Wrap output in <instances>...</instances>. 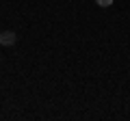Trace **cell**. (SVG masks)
<instances>
[{
    "instance_id": "1",
    "label": "cell",
    "mask_w": 130,
    "mask_h": 121,
    "mask_svg": "<svg viewBox=\"0 0 130 121\" xmlns=\"http://www.w3.org/2000/svg\"><path fill=\"white\" fill-rule=\"evenodd\" d=\"M15 33L13 30H5V33H0V46H13L15 43Z\"/></svg>"
},
{
    "instance_id": "2",
    "label": "cell",
    "mask_w": 130,
    "mask_h": 121,
    "mask_svg": "<svg viewBox=\"0 0 130 121\" xmlns=\"http://www.w3.org/2000/svg\"><path fill=\"white\" fill-rule=\"evenodd\" d=\"M95 2H98L100 7H111V5H113V0H95Z\"/></svg>"
}]
</instances>
